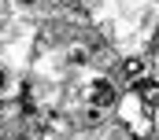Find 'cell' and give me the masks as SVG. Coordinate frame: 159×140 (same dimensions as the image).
<instances>
[{"mask_svg": "<svg viewBox=\"0 0 159 140\" xmlns=\"http://www.w3.org/2000/svg\"><path fill=\"white\" fill-rule=\"evenodd\" d=\"M111 100H115V85H111V81L93 85V103H111Z\"/></svg>", "mask_w": 159, "mask_h": 140, "instance_id": "1", "label": "cell"}, {"mask_svg": "<svg viewBox=\"0 0 159 140\" xmlns=\"http://www.w3.org/2000/svg\"><path fill=\"white\" fill-rule=\"evenodd\" d=\"M4 85H7V74H4V70H0V92H4Z\"/></svg>", "mask_w": 159, "mask_h": 140, "instance_id": "2", "label": "cell"}]
</instances>
